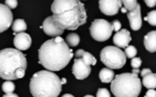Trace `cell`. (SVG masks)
<instances>
[{"label":"cell","mask_w":156,"mask_h":97,"mask_svg":"<svg viewBox=\"0 0 156 97\" xmlns=\"http://www.w3.org/2000/svg\"><path fill=\"white\" fill-rule=\"evenodd\" d=\"M51 9L54 22L63 30L77 29L87 19L85 6L78 0H54Z\"/></svg>","instance_id":"6da1fadb"},{"label":"cell","mask_w":156,"mask_h":97,"mask_svg":"<svg viewBox=\"0 0 156 97\" xmlns=\"http://www.w3.org/2000/svg\"><path fill=\"white\" fill-rule=\"evenodd\" d=\"M114 77H115V73H114L113 70H111L109 68H103L99 71V79L104 83L111 82L113 81Z\"/></svg>","instance_id":"2e32d148"},{"label":"cell","mask_w":156,"mask_h":97,"mask_svg":"<svg viewBox=\"0 0 156 97\" xmlns=\"http://www.w3.org/2000/svg\"><path fill=\"white\" fill-rule=\"evenodd\" d=\"M61 83H62V84H66V83H67L66 78H62V79H61Z\"/></svg>","instance_id":"836d02e7"},{"label":"cell","mask_w":156,"mask_h":97,"mask_svg":"<svg viewBox=\"0 0 156 97\" xmlns=\"http://www.w3.org/2000/svg\"><path fill=\"white\" fill-rule=\"evenodd\" d=\"M14 46L18 50H27L31 46V38L25 32L18 33L14 38Z\"/></svg>","instance_id":"4fadbf2b"},{"label":"cell","mask_w":156,"mask_h":97,"mask_svg":"<svg viewBox=\"0 0 156 97\" xmlns=\"http://www.w3.org/2000/svg\"><path fill=\"white\" fill-rule=\"evenodd\" d=\"M27 69L26 56L17 49L0 50V78L7 81L21 79Z\"/></svg>","instance_id":"3957f363"},{"label":"cell","mask_w":156,"mask_h":97,"mask_svg":"<svg viewBox=\"0 0 156 97\" xmlns=\"http://www.w3.org/2000/svg\"><path fill=\"white\" fill-rule=\"evenodd\" d=\"M110 89L115 97H138L141 91V81L135 73H121L114 77Z\"/></svg>","instance_id":"5b68a950"},{"label":"cell","mask_w":156,"mask_h":97,"mask_svg":"<svg viewBox=\"0 0 156 97\" xmlns=\"http://www.w3.org/2000/svg\"><path fill=\"white\" fill-rule=\"evenodd\" d=\"M72 71L77 80H84L91 73V67L90 65L86 64L81 58H77L73 61Z\"/></svg>","instance_id":"ba28073f"},{"label":"cell","mask_w":156,"mask_h":97,"mask_svg":"<svg viewBox=\"0 0 156 97\" xmlns=\"http://www.w3.org/2000/svg\"><path fill=\"white\" fill-rule=\"evenodd\" d=\"M13 22L11 10L4 4H0V33L6 31Z\"/></svg>","instance_id":"30bf717a"},{"label":"cell","mask_w":156,"mask_h":97,"mask_svg":"<svg viewBox=\"0 0 156 97\" xmlns=\"http://www.w3.org/2000/svg\"><path fill=\"white\" fill-rule=\"evenodd\" d=\"M98 3L99 9L107 16H114L118 14L122 5L120 0H100Z\"/></svg>","instance_id":"9c48e42d"},{"label":"cell","mask_w":156,"mask_h":97,"mask_svg":"<svg viewBox=\"0 0 156 97\" xmlns=\"http://www.w3.org/2000/svg\"><path fill=\"white\" fill-rule=\"evenodd\" d=\"M62 97H74V96L72 95V94H70V93H66V94H63Z\"/></svg>","instance_id":"d590c367"},{"label":"cell","mask_w":156,"mask_h":97,"mask_svg":"<svg viewBox=\"0 0 156 97\" xmlns=\"http://www.w3.org/2000/svg\"><path fill=\"white\" fill-rule=\"evenodd\" d=\"M84 97H94L93 95H89V94H87V95H86V96H84Z\"/></svg>","instance_id":"74e56055"},{"label":"cell","mask_w":156,"mask_h":97,"mask_svg":"<svg viewBox=\"0 0 156 97\" xmlns=\"http://www.w3.org/2000/svg\"><path fill=\"white\" fill-rule=\"evenodd\" d=\"M121 11H122L123 13H127V12H128V11H127V10H126L124 8H123V9H121Z\"/></svg>","instance_id":"8d00e7d4"},{"label":"cell","mask_w":156,"mask_h":97,"mask_svg":"<svg viewBox=\"0 0 156 97\" xmlns=\"http://www.w3.org/2000/svg\"><path fill=\"white\" fill-rule=\"evenodd\" d=\"M151 71L150 69L145 68V69H143V70L140 71V74H141V76L143 77V76H145V75H147V74H149V73H151Z\"/></svg>","instance_id":"1f68e13d"},{"label":"cell","mask_w":156,"mask_h":97,"mask_svg":"<svg viewBox=\"0 0 156 97\" xmlns=\"http://www.w3.org/2000/svg\"><path fill=\"white\" fill-rule=\"evenodd\" d=\"M84 52H85V50H82V49H80V50H77L75 51L74 55H75L77 58H81V57L83 56Z\"/></svg>","instance_id":"4dcf8cb0"},{"label":"cell","mask_w":156,"mask_h":97,"mask_svg":"<svg viewBox=\"0 0 156 97\" xmlns=\"http://www.w3.org/2000/svg\"><path fill=\"white\" fill-rule=\"evenodd\" d=\"M100 60L109 69L119 70L126 64L125 53L114 46L105 47L100 52Z\"/></svg>","instance_id":"8992f818"},{"label":"cell","mask_w":156,"mask_h":97,"mask_svg":"<svg viewBox=\"0 0 156 97\" xmlns=\"http://www.w3.org/2000/svg\"><path fill=\"white\" fill-rule=\"evenodd\" d=\"M6 6L10 9H16L17 8V6H18V1L17 0H6Z\"/></svg>","instance_id":"4316f807"},{"label":"cell","mask_w":156,"mask_h":97,"mask_svg":"<svg viewBox=\"0 0 156 97\" xmlns=\"http://www.w3.org/2000/svg\"><path fill=\"white\" fill-rule=\"evenodd\" d=\"M144 97H156V91L154 89H149Z\"/></svg>","instance_id":"f1b7e54d"},{"label":"cell","mask_w":156,"mask_h":97,"mask_svg":"<svg viewBox=\"0 0 156 97\" xmlns=\"http://www.w3.org/2000/svg\"><path fill=\"white\" fill-rule=\"evenodd\" d=\"M12 29L15 32V34H16V32L17 33L24 32L27 29V24H26V22L23 19H16L13 22V24H12Z\"/></svg>","instance_id":"ac0fdd59"},{"label":"cell","mask_w":156,"mask_h":97,"mask_svg":"<svg viewBox=\"0 0 156 97\" xmlns=\"http://www.w3.org/2000/svg\"><path fill=\"white\" fill-rule=\"evenodd\" d=\"M140 70L139 69H132V72L131 73H135V74H138V73H140Z\"/></svg>","instance_id":"e575fe53"},{"label":"cell","mask_w":156,"mask_h":97,"mask_svg":"<svg viewBox=\"0 0 156 97\" xmlns=\"http://www.w3.org/2000/svg\"><path fill=\"white\" fill-rule=\"evenodd\" d=\"M30 90L33 97H58L62 92L61 79L53 71H38L30 79Z\"/></svg>","instance_id":"277c9868"},{"label":"cell","mask_w":156,"mask_h":97,"mask_svg":"<svg viewBox=\"0 0 156 97\" xmlns=\"http://www.w3.org/2000/svg\"><path fill=\"white\" fill-rule=\"evenodd\" d=\"M121 3L124 5V7H125L124 9L128 12H130V11L134 10L135 8L138 5V2L136 1V0H123V1H121Z\"/></svg>","instance_id":"44dd1931"},{"label":"cell","mask_w":156,"mask_h":97,"mask_svg":"<svg viewBox=\"0 0 156 97\" xmlns=\"http://www.w3.org/2000/svg\"><path fill=\"white\" fill-rule=\"evenodd\" d=\"M130 64H131V67L133 69H139L141 65V60L140 58H137V57H134L131 59V61H130Z\"/></svg>","instance_id":"484cf974"},{"label":"cell","mask_w":156,"mask_h":97,"mask_svg":"<svg viewBox=\"0 0 156 97\" xmlns=\"http://www.w3.org/2000/svg\"><path fill=\"white\" fill-rule=\"evenodd\" d=\"M97 97H111L109 91L106 88H100L97 92Z\"/></svg>","instance_id":"d4e9b609"},{"label":"cell","mask_w":156,"mask_h":97,"mask_svg":"<svg viewBox=\"0 0 156 97\" xmlns=\"http://www.w3.org/2000/svg\"><path fill=\"white\" fill-rule=\"evenodd\" d=\"M111 26H112L113 30H115L116 32L119 31V30H120V29H121V23H120L118 19L114 20V21L111 23Z\"/></svg>","instance_id":"83f0119b"},{"label":"cell","mask_w":156,"mask_h":97,"mask_svg":"<svg viewBox=\"0 0 156 97\" xmlns=\"http://www.w3.org/2000/svg\"><path fill=\"white\" fill-rule=\"evenodd\" d=\"M15 84L11 81H7L2 84V90L6 93H11L15 91Z\"/></svg>","instance_id":"7402d4cb"},{"label":"cell","mask_w":156,"mask_h":97,"mask_svg":"<svg viewBox=\"0 0 156 97\" xmlns=\"http://www.w3.org/2000/svg\"><path fill=\"white\" fill-rule=\"evenodd\" d=\"M73 50L61 37L45 41L39 50V63L50 71L66 67L73 57Z\"/></svg>","instance_id":"7a4b0ae2"},{"label":"cell","mask_w":156,"mask_h":97,"mask_svg":"<svg viewBox=\"0 0 156 97\" xmlns=\"http://www.w3.org/2000/svg\"><path fill=\"white\" fill-rule=\"evenodd\" d=\"M91 37L97 41L108 40L113 32L111 23L105 19H95L90 26Z\"/></svg>","instance_id":"52a82bcc"},{"label":"cell","mask_w":156,"mask_h":97,"mask_svg":"<svg viewBox=\"0 0 156 97\" xmlns=\"http://www.w3.org/2000/svg\"><path fill=\"white\" fill-rule=\"evenodd\" d=\"M142 84L147 89H155L156 88V73H149L143 76Z\"/></svg>","instance_id":"e0dca14e"},{"label":"cell","mask_w":156,"mask_h":97,"mask_svg":"<svg viewBox=\"0 0 156 97\" xmlns=\"http://www.w3.org/2000/svg\"><path fill=\"white\" fill-rule=\"evenodd\" d=\"M66 42L70 47H76L80 42V37L76 33H70L66 36Z\"/></svg>","instance_id":"d6986e66"},{"label":"cell","mask_w":156,"mask_h":97,"mask_svg":"<svg viewBox=\"0 0 156 97\" xmlns=\"http://www.w3.org/2000/svg\"><path fill=\"white\" fill-rule=\"evenodd\" d=\"M131 41V37L127 29H121L118 31L113 37V42L118 48H126Z\"/></svg>","instance_id":"5bb4252c"},{"label":"cell","mask_w":156,"mask_h":97,"mask_svg":"<svg viewBox=\"0 0 156 97\" xmlns=\"http://www.w3.org/2000/svg\"><path fill=\"white\" fill-rule=\"evenodd\" d=\"M3 97H19V95H17L16 93L11 92V93H6Z\"/></svg>","instance_id":"d6a6232c"},{"label":"cell","mask_w":156,"mask_h":97,"mask_svg":"<svg viewBox=\"0 0 156 97\" xmlns=\"http://www.w3.org/2000/svg\"><path fill=\"white\" fill-rule=\"evenodd\" d=\"M81 59L84 61V62L87 65H96L97 64V59L90 53V52H87L85 51L83 56L81 57Z\"/></svg>","instance_id":"ffe728a7"},{"label":"cell","mask_w":156,"mask_h":97,"mask_svg":"<svg viewBox=\"0 0 156 97\" xmlns=\"http://www.w3.org/2000/svg\"><path fill=\"white\" fill-rule=\"evenodd\" d=\"M144 20H146L151 26H156V10H151L149 12L148 15L144 18Z\"/></svg>","instance_id":"603a6c76"},{"label":"cell","mask_w":156,"mask_h":97,"mask_svg":"<svg viewBox=\"0 0 156 97\" xmlns=\"http://www.w3.org/2000/svg\"><path fill=\"white\" fill-rule=\"evenodd\" d=\"M144 47L149 52H156V30L150 31L144 36Z\"/></svg>","instance_id":"9a60e30c"},{"label":"cell","mask_w":156,"mask_h":97,"mask_svg":"<svg viewBox=\"0 0 156 97\" xmlns=\"http://www.w3.org/2000/svg\"><path fill=\"white\" fill-rule=\"evenodd\" d=\"M41 29H43L45 34H47L48 36H51V37H60L64 31L62 29H61L60 27L57 26V24L53 20L52 16L45 19V20L42 23Z\"/></svg>","instance_id":"8fae6325"},{"label":"cell","mask_w":156,"mask_h":97,"mask_svg":"<svg viewBox=\"0 0 156 97\" xmlns=\"http://www.w3.org/2000/svg\"><path fill=\"white\" fill-rule=\"evenodd\" d=\"M127 17L129 21V25L131 29L133 30H139L141 28L142 25V19L140 15V4L137 5L134 10L130 12H127Z\"/></svg>","instance_id":"7c38bea8"},{"label":"cell","mask_w":156,"mask_h":97,"mask_svg":"<svg viewBox=\"0 0 156 97\" xmlns=\"http://www.w3.org/2000/svg\"><path fill=\"white\" fill-rule=\"evenodd\" d=\"M124 53H125L126 58L128 57L129 59H132L137 55V49L134 46H128V47L125 48Z\"/></svg>","instance_id":"cb8c5ba5"},{"label":"cell","mask_w":156,"mask_h":97,"mask_svg":"<svg viewBox=\"0 0 156 97\" xmlns=\"http://www.w3.org/2000/svg\"><path fill=\"white\" fill-rule=\"evenodd\" d=\"M144 3L149 7V8H153L156 6V0H145Z\"/></svg>","instance_id":"f546056e"}]
</instances>
